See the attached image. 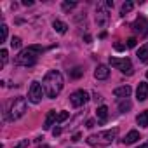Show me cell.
I'll return each instance as SVG.
<instances>
[{"instance_id": "12", "label": "cell", "mask_w": 148, "mask_h": 148, "mask_svg": "<svg viewBox=\"0 0 148 148\" xmlns=\"http://www.w3.org/2000/svg\"><path fill=\"white\" fill-rule=\"evenodd\" d=\"M131 92H132V89L129 87V86H120V87H117L115 91H113V96L115 98H129L131 96Z\"/></svg>"}, {"instance_id": "26", "label": "cell", "mask_w": 148, "mask_h": 148, "mask_svg": "<svg viewBox=\"0 0 148 148\" xmlns=\"http://www.w3.org/2000/svg\"><path fill=\"white\" fill-rule=\"evenodd\" d=\"M0 59H2V66L7 63V51H5V49H2V51H0Z\"/></svg>"}, {"instance_id": "25", "label": "cell", "mask_w": 148, "mask_h": 148, "mask_svg": "<svg viewBox=\"0 0 148 148\" xmlns=\"http://www.w3.org/2000/svg\"><path fill=\"white\" fill-rule=\"evenodd\" d=\"M28 145H30L28 139H21L18 145H14V148H28Z\"/></svg>"}, {"instance_id": "27", "label": "cell", "mask_w": 148, "mask_h": 148, "mask_svg": "<svg viewBox=\"0 0 148 148\" xmlns=\"http://www.w3.org/2000/svg\"><path fill=\"white\" fill-rule=\"evenodd\" d=\"M75 5H77L75 2H63V9H64V11H70V9H73Z\"/></svg>"}, {"instance_id": "1", "label": "cell", "mask_w": 148, "mask_h": 148, "mask_svg": "<svg viewBox=\"0 0 148 148\" xmlns=\"http://www.w3.org/2000/svg\"><path fill=\"white\" fill-rule=\"evenodd\" d=\"M44 92L49 99H56L63 89V75L58 70H51L44 77Z\"/></svg>"}, {"instance_id": "31", "label": "cell", "mask_w": 148, "mask_h": 148, "mask_svg": "<svg viewBox=\"0 0 148 148\" xmlns=\"http://www.w3.org/2000/svg\"><path fill=\"white\" fill-rule=\"evenodd\" d=\"M115 49H117V51H122V49H124V45H122V44H115Z\"/></svg>"}, {"instance_id": "5", "label": "cell", "mask_w": 148, "mask_h": 148, "mask_svg": "<svg viewBox=\"0 0 148 148\" xmlns=\"http://www.w3.org/2000/svg\"><path fill=\"white\" fill-rule=\"evenodd\" d=\"M37 58H38V54H35L33 51H30V49L26 47L25 51H21V52L18 54L16 64H19V66H33V64L37 63Z\"/></svg>"}, {"instance_id": "29", "label": "cell", "mask_w": 148, "mask_h": 148, "mask_svg": "<svg viewBox=\"0 0 148 148\" xmlns=\"http://www.w3.org/2000/svg\"><path fill=\"white\" fill-rule=\"evenodd\" d=\"M59 134H61V129H59V127L52 129V136H54V138H56V136H59Z\"/></svg>"}, {"instance_id": "7", "label": "cell", "mask_w": 148, "mask_h": 148, "mask_svg": "<svg viewBox=\"0 0 148 148\" xmlns=\"http://www.w3.org/2000/svg\"><path fill=\"white\" fill-rule=\"evenodd\" d=\"M108 19H110V16H108V7H106L105 4H99L98 9H96V23H98V26H99V28H105V26L108 25Z\"/></svg>"}, {"instance_id": "30", "label": "cell", "mask_w": 148, "mask_h": 148, "mask_svg": "<svg viewBox=\"0 0 148 148\" xmlns=\"http://www.w3.org/2000/svg\"><path fill=\"white\" fill-rule=\"evenodd\" d=\"M86 127H89V129H92V127H94V120H87V124H86Z\"/></svg>"}, {"instance_id": "3", "label": "cell", "mask_w": 148, "mask_h": 148, "mask_svg": "<svg viewBox=\"0 0 148 148\" xmlns=\"http://www.w3.org/2000/svg\"><path fill=\"white\" fill-rule=\"evenodd\" d=\"M25 113H26V99L19 96V98H16V99L11 103L9 119H11V120H18V119H21Z\"/></svg>"}, {"instance_id": "20", "label": "cell", "mask_w": 148, "mask_h": 148, "mask_svg": "<svg viewBox=\"0 0 148 148\" xmlns=\"http://www.w3.org/2000/svg\"><path fill=\"white\" fill-rule=\"evenodd\" d=\"M131 106H132V105H131V101H129V99H125V101H122V103L119 105V110H120V112H127V110H131Z\"/></svg>"}, {"instance_id": "14", "label": "cell", "mask_w": 148, "mask_h": 148, "mask_svg": "<svg viewBox=\"0 0 148 148\" xmlns=\"http://www.w3.org/2000/svg\"><path fill=\"white\" fill-rule=\"evenodd\" d=\"M136 56H138V59H139V61H143V63H148V44H143V45L138 49Z\"/></svg>"}, {"instance_id": "22", "label": "cell", "mask_w": 148, "mask_h": 148, "mask_svg": "<svg viewBox=\"0 0 148 148\" xmlns=\"http://www.w3.org/2000/svg\"><path fill=\"white\" fill-rule=\"evenodd\" d=\"M11 47H12V49H19V47H21V38H19V37H12Z\"/></svg>"}, {"instance_id": "34", "label": "cell", "mask_w": 148, "mask_h": 148, "mask_svg": "<svg viewBox=\"0 0 148 148\" xmlns=\"http://www.w3.org/2000/svg\"><path fill=\"white\" fill-rule=\"evenodd\" d=\"M40 148H49V146H47V145H42V146H40Z\"/></svg>"}, {"instance_id": "10", "label": "cell", "mask_w": 148, "mask_h": 148, "mask_svg": "<svg viewBox=\"0 0 148 148\" xmlns=\"http://www.w3.org/2000/svg\"><path fill=\"white\" fill-rule=\"evenodd\" d=\"M94 77L98 80H106L110 77V68L106 64H98V68L94 70Z\"/></svg>"}, {"instance_id": "17", "label": "cell", "mask_w": 148, "mask_h": 148, "mask_svg": "<svg viewBox=\"0 0 148 148\" xmlns=\"http://www.w3.org/2000/svg\"><path fill=\"white\" fill-rule=\"evenodd\" d=\"M136 122H138V125H141V127H148V110L141 112V113L136 117Z\"/></svg>"}, {"instance_id": "15", "label": "cell", "mask_w": 148, "mask_h": 148, "mask_svg": "<svg viewBox=\"0 0 148 148\" xmlns=\"http://www.w3.org/2000/svg\"><path fill=\"white\" fill-rule=\"evenodd\" d=\"M138 139H139V132H138V131H129L127 136L124 138V145H132V143H136Z\"/></svg>"}, {"instance_id": "19", "label": "cell", "mask_w": 148, "mask_h": 148, "mask_svg": "<svg viewBox=\"0 0 148 148\" xmlns=\"http://www.w3.org/2000/svg\"><path fill=\"white\" fill-rule=\"evenodd\" d=\"M132 7H134V4H132V2H124V4H122V16H125L127 12H131V11H132Z\"/></svg>"}, {"instance_id": "28", "label": "cell", "mask_w": 148, "mask_h": 148, "mask_svg": "<svg viewBox=\"0 0 148 148\" xmlns=\"http://www.w3.org/2000/svg\"><path fill=\"white\" fill-rule=\"evenodd\" d=\"M136 42H138V40H136L134 37H131V38H127V44H125V45H127V47H134Z\"/></svg>"}, {"instance_id": "9", "label": "cell", "mask_w": 148, "mask_h": 148, "mask_svg": "<svg viewBox=\"0 0 148 148\" xmlns=\"http://www.w3.org/2000/svg\"><path fill=\"white\" fill-rule=\"evenodd\" d=\"M132 30H134V33H138L139 37H145V35L148 33V21H146V18H145V16H139V18L132 23Z\"/></svg>"}, {"instance_id": "4", "label": "cell", "mask_w": 148, "mask_h": 148, "mask_svg": "<svg viewBox=\"0 0 148 148\" xmlns=\"http://www.w3.org/2000/svg\"><path fill=\"white\" fill-rule=\"evenodd\" d=\"M110 64L115 66L117 70H120L124 75H132V73H134L132 63L127 58H110Z\"/></svg>"}, {"instance_id": "23", "label": "cell", "mask_w": 148, "mask_h": 148, "mask_svg": "<svg viewBox=\"0 0 148 148\" xmlns=\"http://www.w3.org/2000/svg\"><path fill=\"white\" fill-rule=\"evenodd\" d=\"M0 33H2V35H0V40L5 42V38H7V25H2V26H0Z\"/></svg>"}, {"instance_id": "11", "label": "cell", "mask_w": 148, "mask_h": 148, "mask_svg": "<svg viewBox=\"0 0 148 148\" xmlns=\"http://www.w3.org/2000/svg\"><path fill=\"white\" fill-rule=\"evenodd\" d=\"M136 98H138L139 101H146V99H148V84H146V82H139V84H138Z\"/></svg>"}, {"instance_id": "2", "label": "cell", "mask_w": 148, "mask_h": 148, "mask_svg": "<svg viewBox=\"0 0 148 148\" xmlns=\"http://www.w3.org/2000/svg\"><path fill=\"white\" fill-rule=\"evenodd\" d=\"M115 136H117V129H110V131H103V132H99L96 136H89L87 138V143L91 146H98L99 148V146L110 145L115 139Z\"/></svg>"}, {"instance_id": "13", "label": "cell", "mask_w": 148, "mask_h": 148, "mask_svg": "<svg viewBox=\"0 0 148 148\" xmlns=\"http://www.w3.org/2000/svg\"><path fill=\"white\" fill-rule=\"evenodd\" d=\"M58 120V113L54 112V110H51V112H47V117H45V122H44V129L47 131V129H51L52 127V124Z\"/></svg>"}, {"instance_id": "24", "label": "cell", "mask_w": 148, "mask_h": 148, "mask_svg": "<svg viewBox=\"0 0 148 148\" xmlns=\"http://www.w3.org/2000/svg\"><path fill=\"white\" fill-rule=\"evenodd\" d=\"M66 119H68V112H59V113H58V120H56V122H58V124H61V122H64Z\"/></svg>"}, {"instance_id": "16", "label": "cell", "mask_w": 148, "mask_h": 148, "mask_svg": "<svg viewBox=\"0 0 148 148\" xmlns=\"http://www.w3.org/2000/svg\"><path fill=\"white\" fill-rule=\"evenodd\" d=\"M96 113H98V120L101 122V124H105L106 120H108V108L103 105V106H99L98 110H96Z\"/></svg>"}, {"instance_id": "21", "label": "cell", "mask_w": 148, "mask_h": 148, "mask_svg": "<svg viewBox=\"0 0 148 148\" xmlns=\"http://www.w3.org/2000/svg\"><path fill=\"white\" fill-rule=\"evenodd\" d=\"M82 73H84V70L77 66V68L71 70V77H73V79H79V77H82Z\"/></svg>"}, {"instance_id": "33", "label": "cell", "mask_w": 148, "mask_h": 148, "mask_svg": "<svg viewBox=\"0 0 148 148\" xmlns=\"http://www.w3.org/2000/svg\"><path fill=\"white\" fill-rule=\"evenodd\" d=\"M138 148H148V143H143V145H139Z\"/></svg>"}, {"instance_id": "18", "label": "cell", "mask_w": 148, "mask_h": 148, "mask_svg": "<svg viewBox=\"0 0 148 148\" xmlns=\"http://www.w3.org/2000/svg\"><path fill=\"white\" fill-rule=\"evenodd\" d=\"M52 28H54L58 33H61V35H63V33H66L68 25H66V23H63V21H59V19H56V21L52 23Z\"/></svg>"}, {"instance_id": "35", "label": "cell", "mask_w": 148, "mask_h": 148, "mask_svg": "<svg viewBox=\"0 0 148 148\" xmlns=\"http://www.w3.org/2000/svg\"><path fill=\"white\" fill-rule=\"evenodd\" d=\"M146 79H148V71H146Z\"/></svg>"}, {"instance_id": "8", "label": "cell", "mask_w": 148, "mask_h": 148, "mask_svg": "<svg viewBox=\"0 0 148 148\" xmlns=\"http://www.w3.org/2000/svg\"><path fill=\"white\" fill-rule=\"evenodd\" d=\"M87 101H89V94H87L86 91H82V89L70 94V103H71L73 106H82V105H86Z\"/></svg>"}, {"instance_id": "32", "label": "cell", "mask_w": 148, "mask_h": 148, "mask_svg": "<svg viewBox=\"0 0 148 148\" xmlns=\"http://www.w3.org/2000/svg\"><path fill=\"white\" fill-rule=\"evenodd\" d=\"M33 2H32V0H25V2H23V5H32Z\"/></svg>"}, {"instance_id": "6", "label": "cell", "mask_w": 148, "mask_h": 148, "mask_svg": "<svg viewBox=\"0 0 148 148\" xmlns=\"http://www.w3.org/2000/svg\"><path fill=\"white\" fill-rule=\"evenodd\" d=\"M42 96H44V89H42V86H40V82H32V86H30V89H28V98H30V101L32 103H40L42 101Z\"/></svg>"}]
</instances>
